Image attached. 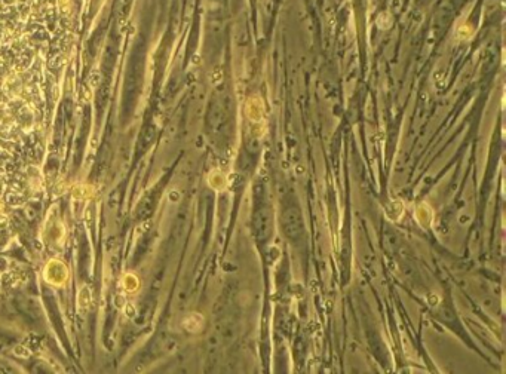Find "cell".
<instances>
[{
    "label": "cell",
    "instance_id": "6da1fadb",
    "mask_svg": "<svg viewBox=\"0 0 506 374\" xmlns=\"http://www.w3.org/2000/svg\"><path fill=\"white\" fill-rule=\"evenodd\" d=\"M247 115L253 122H258L263 118V102L260 98L254 97L247 104Z\"/></svg>",
    "mask_w": 506,
    "mask_h": 374
},
{
    "label": "cell",
    "instance_id": "7a4b0ae2",
    "mask_svg": "<svg viewBox=\"0 0 506 374\" xmlns=\"http://www.w3.org/2000/svg\"><path fill=\"white\" fill-rule=\"evenodd\" d=\"M416 219H417V221L423 227H428L431 224V221H432V211H431V208L426 204H420L416 208Z\"/></svg>",
    "mask_w": 506,
    "mask_h": 374
}]
</instances>
